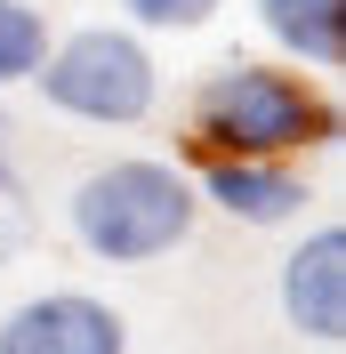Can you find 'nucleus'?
<instances>
[{
    "label": "nucleus",
    "instance_id": "1",
    "mask_svg": "<svg viewBox=\"0 0 346 354\" xmlns=\"http://www.w3.org/2000/svg\"><path fill=\"white\" fill-rule=\"evenodd\" d=\"M338 137V105L314 81L282 65H226L194 88V145L201 161L234 153V161H298L314 145Z\"/></svg>",
    "mask_w": 346,
    "mask_h": 354
},
{
    "label": "nucleus",
    "instance_id": "2",
    "mask_svg": "<svg viewBox=\"0 0 346 354\" xmlns=\"http://www.w3.org/2000/svg\"><path fill=\"white\" fill-rule=\"evenodd\" d=\"M65 218H73V242L89 258L153 266V258H170V250H185L201 201L185 185V169H170V161H105V169H89L73 185Z\"/></svg>",
    "mask_w": 346,
    "mask_h": 354
},
{
    "label": "nucleus",
    "instance_id": "3",
    "mask_svg": "<svg viewBox=\"0 0 346 354\" xmlns=\"http://www.w3.org/2000/svg\"><path fill=\"white\" fill-rule=\"evenodd\" d=\"M33 81H41V97L57 113L97 121V129H129V121L153 113V97H161V73H153L145 41L137 32H113V24H89V32L57 41L33 65Z\"/></svg>",
    "mask_w": 346,
    "mask_h": 354
},
{
    "label": "nucleus",
    "instance_id": "4",
    "mask_svg": "<svg viewBox=\"0 0 346 354\" xmlns=\"http://www.w3.org/2000/svg\"><path fill=\"white\" fill-rule=\"evenodd\" d=\"M0 354H129V322L89 290H41L0 322Z\"/></svg>",
    "mask_w": 346,
    "mask_h": 354
},
{
    "label": "nucleus",
    "instance_id": "5",
    "mask_svg": "<svg viewBox=\"0 0 346 354\" xmlns=\"http://www.w3.org/2000/svg\"><path fill=\"white\" fill-rule=\"evenodd\" d=\"M282 314H290V330L314 338V346H338L346 338V234L338 225H314V234L282 258Z\"/></svg>",
    "mask_w": 346,
    "mask_h": 354
},
{
    "label": "nucleus",
    "instance_id": "6",
    "mask_svg": "<svg viewBox=\"0 0 346 354\" xmlns=\"http://www.w3.org/2000/svg\"><path fill=\"white\" fill-rule=\"evenodd\" d=\"M201 194L242 225H290L306 209V185L290 161H234V153H210L201 161Z\"/></svg>",
    "mask_w": 346,
    "mask_h": 354
},
{
    "label": "nucleus",
    "instance_id": "7",
    "mask_svg": "<svg viewBox=\"0 0 346 354\" xmlns=\"http://www.w3.org/2000/svg\"><path fill=\"white\" fill-rule=\"evenodd\" d=\"M258 24L274 32L298 65H346V0H258Z\"/></svg>",
    "mask_w": 346,
    "mask_h": 354
},
{
    "label": "nucleus",
    "instance_id": "8",
    "mask_svg": "<svg viewBox=\"0 0 346 354\" xmlns=\"http://www.w3.org/2000/svg\"><path fill=\"white\" fill-rule=\"evenodd\" d=\"M48 57V17L24 8V0H0V88L33 81V65Z\"/></svg>",
    "mask_w": 346,
    "mask_h": 354
},
{
    "label": "nucleus",
    "instance_id": "9",
    "mask_svg": "<svg viewBox=\"0 0 346 354\" xmlns=\"http://www.w3.org/2000/svg\"><path fill=\"white\" fill-rule=\"evenodd\" d=\"M121 8H129L137 24H177V32H185V24H201L217 8V0H121Z\"/></svg>",
    "mask_w": 346,
    "mask_h": 354
},
{
    "label": "nucleus",
    "instance_id": "10",
    "mask_svg": "<svg viewBox=\"0 0 346 354\" xmlns=\"http://www.w3.org/2000/svg\"><path fill=\"white\" fill-rule=\"evenodd\" d=\"M24 242H33V218H24V209H17V194H0V266L17 258Z\"/></svg>",
    "mask_w": 346,
    "mask_h": 354
},
{
    "label": "nucleus",
    "instance_id": "11",
    "mask_svg": "<svg viewBox=\"0 0 346 354\" xmlns=\"http://www.w3.org/2000/svg\"><path fill=\"white\" fill-rule=\"evenodd\" d=\"M0 194H17V121L0 113Z\"/></svg>",
    "mask_w": 346,
    "mask_h": 354
}]
</instances>
